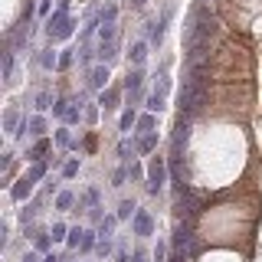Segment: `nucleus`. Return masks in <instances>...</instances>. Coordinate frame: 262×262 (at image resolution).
Returning <instances> with one entry per match:
<instances>
[{"instance_id":"nucleus-1","label":"nucleus","mask_w":262,"mask_h":262,"mask_svg":"<svg viewBox=\"0 0 262 262\" xmlns=\"http://www.w3.org/2000/svg\"><path fill=\"white\" fill-rule=\"evenodd\" d=\"M69 27H66V13H56L53 20H49V36H66Z\"/></svg>"},{"instance_id":"nucleus-7","label":"nucleus","mask_w":262,"mask_h":262,"mask_svg":"<svg viewBox=\"0 0 262 262\" xmlns=\"http://www.w3.org/2000/svg\"><path fill=\"white\" fill-rule=\"evenodd\" d=\"M138 85H141V72H131V76H128V89H131V92H135Z\"/></svg>"},{"instance_id":"nucleus-8","label":"nucleus","mask_w":262,"mask_h":262,"mask_svg":"<svg viewBox=\"0 0 262 262\" xmlns=\"http://www.w3.org/2000/svg\"><path fill=\"white\" fill-rule=\"evenodd\" d=\"M102 105H105V108H112V105H115V92H105L102 95Z\"/></svg>"},{"instance_id":"nucleus-11","label":"nucleus","mask_w":262,"mask_h":262,"mask_svg":"<svg viewBox=\"0 0 262 262\" xmlns=\"http://www.w3.org/2000/svg\"><path fill=\"white\" fill-rule=\"evenodd\" d=\"M151 108H154V112H161V108H164V102H161V95H154V98H151Z\"/></svg>"},{"instance_id":"nucleus-9","label":"nucleus","mask_w":262,"mask_h":262,"mask_svg":"<svg viewBox=\"0 0 262 262\" xmlns=\"http://www.w3.org/2000/svg\"><path fill=\"white\" fill-rule=\"evenodd\" d=\"M118 213H121V216H131V213H135V203H121Z\"/></svg>"},{"instance_id":"nucleus-10","label":"nucleus","mask_w":262,"mask_h":262,"mask_svg":"<svg viewBox=\"0 0 262 262\" xmlns=\"http://www.w3.org/2000/svg\"><path fill=\"white\" fill-rule=\"evenodd\" d=\"M131 56H135V62H141V59H144V46L138 43V46H135V53H131Z\"/></svg>"},{"instance_id":"nucleus-5","label":"nucleus","mask_w":262,"mask_h":262,"mask_svg":"<svg viewBox=\"0 0 262 262\" xmlns=\"http://www.w3.org/2000/svg\"><path fill=\"white\" fill-rule=\"evenodd\" d=\"M135 229H138V236H147V233H151V216H147V213H138V216H135Z\"/></svg>"},{"instance_id":"nucleus-12","label":"nucleus","mask_w":262,"mask_h":262,"mask_svg":"<svg viewBox=\"0 0 262 262\" xmlns=\"http://www.w3.org/2000/svg\"><path fill=\"white\" fill-rule=\"evenodd\" d=\"M23 262H36V256H23Z\"/></svg>"},{"instance_id":"nucleus-4","label":"nucleus","mask_w":262,"mask_h":262,"mask_svg":"<svg viewBox=\"0 0 262 262\" xmlns=\"http://www.w3.org/2000/svg\"><path fill=\"white\" fill-rule=\"evenodd\" d=\"M180 213H187V216H193L196 213V200H190V193L180 190Z\"/></svg>"},{"instance_id":"nucleus-6","label":"nucleus","mask_w":262,"mask_h":262,"mask_svg":"<svg viewBox=\"0 0 262 262\" xmlns=\"http://www.w3.org/2000/svg\"><path fill=\"white\" fill-rule=\"evenodd\" d=\"M27 193H30V180H20V187L13 190V196H16V200H23Z\"/></svg>"},{"instance_id":"nucleus-13","label":"nucleus","mask_w":262,"mask_h":262,"mask_svg":"<svg viewBox=\"0 0 262 262\" xmlns=\"http://www.w3.org/2000/svg\"><path fill=\"white\" fill-rule=\"evenodd\" d=\"M135 4H144V0H135Z\"/></svg>"},{"instance_id":"nucleus-2","label":"nucleus","mask_w":262,"mask_h":262,"mask_svg":"<svg viewBox=\"0 0 262 262\" xmlns=\"http://www.w3.org/2000/svg\"><path fill=\"white\" fill-rule=\"evenodd\" d=\"M161 180H164V167H161V161H154L151 164V193H158V187H161Z\"/></svg>"},{"instance_id":"nucleus-3","label":"nucleus","mask_w":262,"mask_h":262,"mask_svg":"<svg viewBox=\"0 0 262 262\" xmlns=\"http://www.w3.org/2000/svg\"><path fill=\"white\" fill-rule=\"evenodd\" d=\"M174 249H177V252H187V249H190V233H187V229H177V236H174Z\"/></svg>"}]
</instances>
